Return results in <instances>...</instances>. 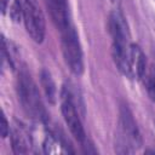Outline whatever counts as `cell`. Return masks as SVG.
<instances>
[{
    "instance_id": "cell-1",
    "label": "cell",
    "mask_w": 155,
    "mask_h": 155,
    "mask_svg": "<svg viewBox=\"0 0 155 155\" xmlns=\"http://www.w3.org/2000/svg\"><path fill=\"white\" fill-rule=\"evenodd\" d=\"M17 94L24 113L34 121L47 122L48 115L44 107L39 88L27 69L22 68L17 75Z\"/></svg>"
},
{
    "instance_id": "cell-2",
    "label": "cell",
    "mask_w": 155,
    "mask_h": 155,
    "mask_svg": "<svg viewBox=\"0 0 155 155\" xmlns=\"http://www.w3.org/2000/svg\"><path fill=\"white\" fill-rule=\"evenodd\" d=\"M142 145V137L132 111L126 104L120 105L119 130L116 136V151L130 154L137 151Z\"/></svg>"
},
{
    "instance_id": "cell-3",
    "label": "cell",
    "mask_w": 155,
    "mask_h": 155,
    "mask_svg": "<svg viewBox=\"0 0 155 155\" xmlns=\"http://www.w3.org/2000/svg\"><path fill=\"white\" fill-rule=\"evenodd\" d=\"M61 33V46L64 62L69 70L75 75H81L84 71V56L79 35L73 23L64 27Z\"/></svg>"
},
{
    "instance_id": "cell-4",
    "label": "cell",
    "mask_w": 155,
    "mask_h": 155,
    "mask_svg": "<svg viewBox=\"0 0 155 155\" xmlns=\"http://www.w3.org/2000/svg\"><path fill=\"white\" fill-rule=\"evenodd\" d=\"M61 111L63 115V119L71 133V136L82 145L85 147L87 142L86 132L84 130L82 121L80 119L79 110L76 108V102L74 98V93L71 88L67 85L62 87L61 91Z\"/></svg>"
},
{
    "instance_id": "cell-5",
    "label": "cell",
    "mask_w": 155,
    "mask_h": 155,
    "mask_svg": "<svg viewBox=\"0 0 155 155\" xmlns=\"http://www.w3.org/2000/svg\"><path fill=\"white\" fill-rule=\"evenodd\" d=\"M21 12V19L24 23L25 30L33 41L41 44L45 39L46 25L45 17L38 0H17Z\"/></svg>"
},
{
    "instance_id": "cell-6",
    "label": "cell",
    "mask_w": 155,
    "mask_h": 155,
    "mask_svg": "<svg viewBox=\"0 0 155 155\" xmlns=\"http://www.w3.org/2000/svg\"><path fill=\"white\" fill-rule=\"evenodd\" d=\"M108 28L113 40L111 51H121L131 46L128 25L121 12L114 11L109 15Z\"/></svg>"
},
{
    "instance_id": "cell-7",
    "label": "cell",
    "mask_w": 155,
    "mask_h": 155,
    "mask_svg": "<svg viewBox=\"0 0 155 155\" xmlns=\"http://www.w3.org/2000/svg\"><path fill=\"white\" fill-rule=\"evenodd\" d=\"M11 134V143H12V150L16 154H27L30 151L33 140L29 131L25 128V126L21 122H16L10 131Z\"/></svg>"
},
{
    "instance_id": "cell-8",
    "label": "cell",
    "mask_w": 155,
    "mask_h": 155,
    "mask_svg": "<svg viewBox=\"0 0 155 155\" xmlns=\"http://www.w3.org/2000/svg\"><path fill=\"white\" fill-rule=\"evenodd\" d=\"M50 17L58 30H62L70 22L67 0H45Z\"/></svg>"
},
{
    "instance_id": "cell-9",
    "label": "cell",
    "mask_w": 155,
    "mask_h": 155,
    "mask_svg": "<svg viewBox=\"0 0 155 155\" xmlns=\"http://www.w3.org/2000/svg\"><path fill=\"white\" fill-rule=\"evenodd\" d=\"M44 150L47 154L52 153H73V150L67 145L63 138L53 132H50L44 140Z\"/></svg>"
},
{
    "instance_id": "cell-10",
    "label": "cell",
    "mask_w": 155,
    "mask_h": 155,
    "mask_svg": "<svg viewBox=\"0 0 155 155\" xmlns=\"http://www.w3.org/2000/svg\"><path fill=\"white\" fill-rule=\"evenodd\" d=\"M40 82L42 86V90L45 92V96L50 103H56L57 99V88L56 84L52 79V75L48 70L42 69L40 73Z\"/></svg>"
},
{
    "instance_id": "cell-11",
    "label": "cell",
    "mask_w": 155,
    "mask_h": 155,
    "mask_svg": "<svg viewBox=\"0 0 155 155\" xmlns=\"http://www.w3.org/2000/svg\"><path fill=\"white\" fill-rule=\"evenodd\" d=\"M142 81L145 86V90L148 92V96L155 101V63L148 64L145 73L142 78Z\"/></svg>"
},
{
    "instance_id": "cell-12",
    "label": "cell",
    "mask_w": 155,
    "mask_h": 155,
    "mask_svg": "<svg viewBox=\"0 0 155 155\" xmlns=\"http://www.w3.org/2000/svg\"><path fill=\"white\" fill-rule=\"evenodd\" d=\"M10 125H8V122H7V120H6V116L2 114V116H1V137L2 138H6L7 136H8V133H10Z\"/></svg>"
}]
</instances>
